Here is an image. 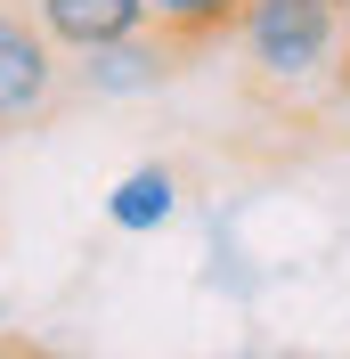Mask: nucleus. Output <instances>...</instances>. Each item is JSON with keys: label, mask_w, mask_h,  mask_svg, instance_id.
I'll use <instances>...</instances> for the list:
<instances>
[{"label": "nucleus", "mask_w": 350, "mask_h": 359, "mask_svg": "<svg viewBox=\"0 0 350 359\" xmlns=\"http://www.w3.org/2000/svg\"><path fill=\"white\" fill-rule=\"evenodd\" d=\"M179 212V180L163 172V163H139V172L114 180V196H106V221L122 229V237H155V229H172Z\"/></svg>", "instance_id": "nucleus-5"}, {"label": "nucleus", "mask_w": 350, "mask_h": 359, "mask_svg": "<svg viewBox=\"0 0 350 359\" xmlns=\"http://www.w3.org/2000/svg\"><path fill=\"white\" fill-rule=\"evenodd\" d=\"M33 17H41V33L74 57V49H98V41L139 33V25H147V0H33Z\"/></svg>", "instance_id": "nucleus-4"}, {"label": "nucleus", "mask_w": 350, "mask_h": 359, "mask_svg": "<svg viewBox=\"0 0 350 359\" xmlns=\"http://www.w3.org/2000/svg\"><path fill=\"white\" fill-rule=\"evenodd\" d=\"M342 98H350V8H342Z\"/></svg>", "instance_id": "nucleus-7"}, {"label": "nucleus", "mask_w": 350, "mask_h": 359, "mask_svg": "<svg viewBox=\"0 0 350 359\" xmlns=\"http://www.w3.org/2000/svg\"><path fill=\"white\" fill-rule=\"evenodd\" d=\"M172 66H188L155 25H139V33H122V41H98V49H74V90L82 98H139V90L172 82Z\"/></svg>", "instance_id": "nucleus-3"}, {"label": "nucleus", "mask_w": 350, "mask_h": 359, "mask_svg": "<svg viewBox=\"0 0 350 359\" xmlns=\"http://www.w3.org/2000/svg\"><path fill=\"white\" fill-rule=\"evenodd\" d=\"M237 17H244V0H147V25L179 49V57H204L212 41H228Z\"/></svg>", "instance_id": "nucleus-6"}, {"label": "nucleus", "mask_w": 350, "mask_h": 359, "mask_svg": "<svg viewBox=\"0 0 350 359\" xmlns=\"http://www.w3.org/2000/svg\"><path fill=\"white\" fill-rule=\"evenodd\" d=\"M334 8H350V0H334Z\"/></svg>", "instance_id": "nucleus-8"}, {"label": "nucleus", "mask_w": 350, "mask_h": 359, "mask_svg": "<svg viewBox=\"0 0 350 359\" xmlns=\"http://www.w3.org/2000/svg\"><path fill=\"white\" fill-rule=\"evenodd\" d=\"M66 98V49L41 33V17H24L0 0V131H33Z\"/></svg>", "instance_id": "nucleus-2"}, {"label": "nucleus", "mask_w": 350, "mask_h": 359, "mask_svg": "<svg viewBox=\"0 0 350 359\" xmlns=\"http://www.w3.org/2000/svg\"><path fill=\"white\" fill-rule=\"evenodd\" d=\"M228 41L244 57V82L277 107L342 98V8L334 0H244Z\"/></svg>", "instance_id": "nucleus-1"}]
</instances>
